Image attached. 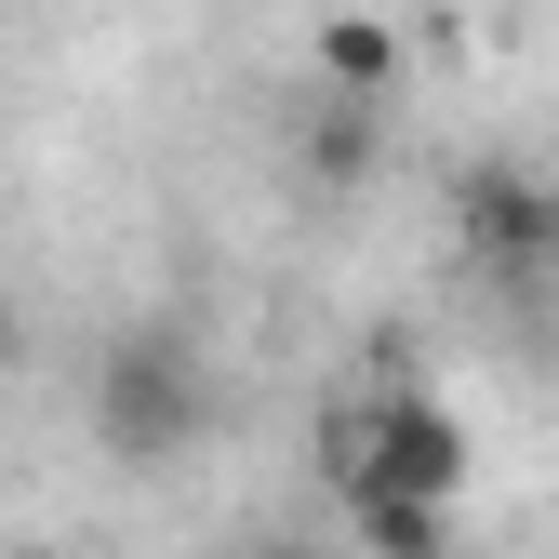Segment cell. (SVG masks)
Listing matches in <instances>:
<instances>
[{
	"instance_id": "2",
	"label": "cell",
	"mask_w": 559,
	"mask_h": 559,
	"mask_svg": "<svg viewBox=\"0 0 559 559\" xmlns=\"http://www.w3.org/2000/svg\"><path fill=\"white\" fill-rule=\"evenodd\" d=\"M200 413H214V386H200V360L174 333H120L107 373H94V440L133 453V466H174L200 440Z\"/></svg>"
},
{
	"instance_id": "3",
	"label": "cell",
	"mask_w": 559,
	"mask_h": 559,
	"mask_svg": "<svg viewBox=\"0 0 559 559\" xmlns=\"http://www.w3.org/2000/svg\"><path fill=\"white\" fill-rule=\"evenodd\" d=\"M453 227H466V253L493 266V280H546L559 266V187L533 160H479L453 187Z\"/></svg>"
},
{
	"instance_id": "6",
	"label": "cell",
	"mask_w": 559,
	"mask_h": 559,
	"mask_svg": "<svg viewBox=\"0 0 559 559\" xmlns=\"http://www.w3.org/2000/svg\"><path fill=\"white\" fill-rule=\"evenodd\" d=\"M253 559H320V546H253Z\"/></svg>"
},
{
	"instance_id": "7",
	"label": "cell",
	"mask_w": 559,
	"mask_h": 559,
	"mask_svg": "<svg viewBox=\"0 0 559 559\" xmlns=\"http://www.w3.org/2000/svg\"><path fill=\"white\" fill-rule=\"evenodd\" d=\"M14 559H67V546H14Z\"/></svg>"
},
{
	"instance_id": "1",
	"label": "cell",
	"mask_w": 559,
	"mask_h": 559,
	"mask_svg": "<svg viewBox=\"0 0 559 559\" xmlns=\"http://www.w3.org/2000/svg\"><path fill=\"white\" fill-rule=\"evenodd\" d=\"M333 493L346 507H453L466 493V427L427 386H373L333 427Z\"/></svg>"
},
{
	"instance_id": "5",
	"label": "cell",
	"mask_w": 559,
	"mask_h": 559,
	"mask_svg": "<svg viewBox=\"0 0 559 559\" xmlns=\"http://www.w3.org/2000/svg\"><path fill=\"white\" fill-rule=\"evenodd\" d=\"M373 559H453V507H346Z\"/></svg>"
},
{
	"instance_id": "4",
	"label": "cell",
	"mask_w": 559,
	"mask_h": 559,
	"mask_svg": "<svg viewBox=\"0 0 559 559\" xmlns=\"http://www.w3.org/2000/svg\"><path fill=\"white\" fill-rule=\"evenodd\" d=\"M400 67H413V40H400L386 14H333V27H320V94L386 107V94H400Z\"/></svg>"
}]
</instances>
